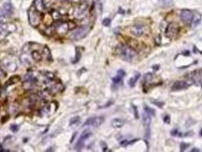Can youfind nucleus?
Instances as JSON below:
<instances>
[{"instance_id": "1", "label": "nucleus", "mask_w": 202, "mask_h": 152, "mask_svg": "<svg viewBox=\"0 0 202 152\" xmlns=\"http://www.w3.org/2000/svg\"><path fill=\"white\" fill-rule=\"evenodd\" d=\"M38 43H26L22 47L21 54H20V61L24 66H32L36 62H40L42 59V51L38 50Z\"/></svg>"}, {"instance_id": "2", "label": "nucleus", "mask_w": 202, "mask_h": 152, "mask_svg": "<svg viewBox=\"0 0 202 152\" xmlns=\"http://www.w3.org/2000/svg\"><path fill=\"white\" fill-rule=\"evenodd\" d=\"M116 52L121 59L127 62H132L137 57L136 51L127 45H119L116 49Z\"/></svg>"}, {"instance_id": "3", "label": "nucleus", "mask_w": 202, "mask_h": 152, "mask_svg": "<svg viewBox=\"0 0 202 152\" xmlns=\"http://www.w3.org/2000/svg\"><path fill=\"white\" fill-rule=\"evenodd\" d=\"M76 26L74 23H71V22H56V23L53 24V27H55V32L58 35H65L70 29H73Z\"/></svg>"}, {"instance_id": "4", "label": "nucleus", "mask_w": 202, "mask_h": 152, "mask_svg": "<svg viewBox=\"0 0 202 152\" xmlns=\"http://www.w3.org/2000/svg\"><path fill=\"white\" fill-rule=\"evenodd\" d=\"M27 15L29 24L33 27H38L41 22V16L39 14V11L35 7H31L27 11Z\"/></svg>"}, {"instance_id": "5", "label": "nucleus", "mask_w": 202, "mask_h": 152, "mask_svg": "<svg viewBox=\"0 0 202 152\" xmlns=\"http://www.w3.org/2000/svg\"><path fill=\"white\" fill-rule=\"evenodd\" d=\"M90 31V28L89 26H82V27H79L77 29H75L72 31V33H71V39L73 40H80L82 39L83 37H85L87 35V34L89 33Z\"/></svg>"}, {"instance_id": "6", "label": "nucleus", "mask_w": 202, "mask_h": 152, "mask_svg": "<svg viewBox=\"0 0 202 152\" xmlns=\"http://www.w3.org/2000/svg\"><path fill=\"white\" fill-rule=\"evenodd\" d=\"M89 6H90V4L86 2H82L80 6L76 8L74 16L77 18V19H82V18L86 17L87 13L89 11Z\"/></svg>"}, {"instance_id": "7", "label": "nucleus", "mask_w": 202, "mask_h": 152, "mask_svg": "<svg viewBox=\"0 0 202 152\" xmlns=\"http://www.w3.org/2000/svg\"><path fill=\"white\" fill-rule=\"evenodd\" d=\"M130 32L135 37H142L148 33V28L144 24H134L130 29Z\"/></svg>"}, {"instance_id": "8", "label": "nucleus", "mask_w": 202, "mask_h": 152, "mask_svg": "<svg viewBox=\"0 0 202 152\" xmlns=\"http://www.w3.org/2000/svg\"><path fill=\"white\" fill-rule=\"evenodd\" d=\"M179 30L180 28L176 24H169L165 31L166 37L168 38H173L175 37H177L179 34Z\"/></svg>"}, {"instance_id": "9", "label": "nucleus", "mask_w": 202, "mask_h": 152, "mask_svg": "<svg viewBox=\"0 0 202 152\" xmlns=\"http://www.w3.org/2000/svg\"><path fill=\"white\" fill-rule=\"evenodd\" d=\"M92 135V133L90 132V131H84L82 133V135H80V137L79 138V140H78V142H77V144H76V146H75V149H76V150H78V151H80V149H82L83 147V146H84V142H85V140H87L88 138L90 137Z\"/></svg>"}, {"instance_id": "10", "label": "nucleus", "mask_w": 202, "mask_h": 152, "mask_svg": "<svg viewBox=\"0 0 202 152\" xmlns=\"http://www.w3.org/2000/svg\"><path fill=\"white\" fill-rule=\"evenodd\" d=\"M104 122V117H94L88 119L86 121L83 123V126H94V127H98Z\"/></svg>"}, {"instance_id": "11", "label": "nucleus", "mask_w": 202, "mask_h": 152, "mask_svg": "<svg viewBox=\"0 0 202 152\" xmlns=\"http://www.w3.org/2000/svg\"><path fill=\"white\" fill-rule=\"evenodd\" d=\"M151 120H152V116L149 113H147L146 111H144V113H143V116H142V124H143V126L145 127V130H146V133H145L146 138L149 137Z\"/></svg>"}, {"instance_id": "12", "label": "nucleus", "mask_w": 202, "mask_h": 152, "mask_svg": "<svg viewBox=\"0 0 202 152\" xmlns=\"http://www.w3.org/2000/svg\"><path fill=\"white\" fill-rule=\"evenodd\" d=\"M181 19L185 24H191L193 19V12L189 10H182L181 11Z\"/></svg>"}, {"instance_id": "13", "label": "nucleus", "mask_w": 202, "mask_h": 152, "mask_svg": "<svg viewBox=\"0 0 202 152\" xmlns=\"http://www.w3.org/2000/svg\"><path fill=\"white\" fill-rule=\"evenodd\" d=\"M10 24H3V23L0 24V38L5 37L6 35H8V34L12 32L13 30L10 29Z\"/></svg>"}, {"instance_id": "14", "label": "nucleus", "mask_w": 202, "mask_h": 152, "mask_svg": "<svg viewBox=\"0 0 202 152\" xmlns=\"http://www.w3.org/2000/svg\"><path fill=\"white\" fill-rule=\"evenodd\" d=\"M188 87H189V85L186 83V81H176L172 85V91L185 90Z\"/></svg>"}, {"instance_id": "15", "label": "nucleus", "mask_w": 202, "mask_h": 152, "mask_svg": "<svg viewBox=\"0 0 202 152\" xmlns=\"http://www.w3.org/2000/svg\"><path fill=\"white\" fill-rule=\"evenodd\" d=\"M201 20H202V15L200 14L199 12H196L195 14H193V19L191 22V24H192V27H196L201 23Z\"/></svg>"}, {"instance_id": "16", "label": "nucleus", "mask_w": 202, "mask_h": 152, "mask_svg": "<svg viewBox=\"0 0 202 152\" xmlns=\"http://www.w3.org/2000/svg\"><path fill=\"white\" fill-rule=\"evenodd\" d=\"M1 10L4 11V13H5V14H6V16H10V15H11V13H12V11H13L12 6H11V4H10V2H6V3H4L3 5H2Z\"/></svg>"}, {"instance_id": "17", "label": "nucleus", "mask_w": 202, "mask_h": 152, "mask_svg": "<svg viewBox=\"0 0 202 152\" xmlns=\"http://www.w3.org/2000/svg\"><path fill=\"white\" fill-rule=\"evenodd\" d=\"M34 7L37 8L39 12H43L46 10L44 0H34Z\"/></svg>"}, {"instance_id": "18", "label": "nucleus", "mask_w": 202, "mask_h": 152, "mask_svg": "<svg viewBox=\"0 0 202 152\" xmlns=\"http://www.w3.org/2000/svg\"><path fill=\"white\" fill-rule=\"evenodd\" d=\"M124 123H125L124 119L120 118H115L111 120V126L113 128H121L124 126Z\"/></svg>"}, {"instance_id": "19", "label": "nucleus", "mask_w": 202, "mask_h": 152, "mask_svg": "<svg viewBox=\"0 0 202 152\" xmlns=\"http://www.w3.org/2000/svg\"><path fill=\"white\" fill-rule=\"evenodd\" d=\"M42 57L45 58L47 61H52L51 51H50V50H49V48L47 46H43L42 47Z\"/></svg>"}, {"instance_id": "20", "label": "nucleus", "mask_w": 202, "mask_h": 152, "mask_svg": "<svg viewBox=\"0 0 202 152\" xmlns=\"http://www.w3.org/2000/svg\"><path fill=\"white\" fill-rule=\"evenodd\" d=\"M123 78L122 77H120V76H116V77H114L113 78H112V83H113V85H112V87L114 86H120V85H122L123 83Z\"/></svg>"}, {"instance_id": "21", "label": "nucleus", "mask_w": 202, "mask_h": 152, "mask_svg": "<svg viewBox=\"0 0 202 152\" xmlns=\"http://www.w3.org/2000/svg\"><path fill=\"white\" fill-rule=\"evenodd\" d=\"M140 75L138 74V73H137L136 75L134 76L133 78H131L129 79V81H128V84H129V86L130 87H135V85H136V83H137V81H138V79L140 78Z\"/></svg>"}, {"instance_id": "22", "label": "nucleus", "mask_w": 202, "mask_h": 152, "mask_svg": "<svg viewBox=\"0 0 202 152\" xmlns=\"http://www.w3.org/2000/svg\"><path fill=\"white\" fill-rule=\"evenodd\" d=\"M20 80H21V78H20L19 76H14V77L10 78V79L8 80V82H7L6 85H5V87L10 86V85H11V84H15V83H17V82H19Z\"/></svg>"}, {"instance_id": "23", "label": "nucleus", "mask_w": 202, "mask_h": 152, "mask_svg": "<svg viewBox=\"0 0 202 152\" xmlns=\"http://www.w3.org/2000/svg\"><path fill=\"white\" fill-rule=\"evenodd\" d=\"M6 67L8 71H10V72H14V71L17 70V65L14 62H10L6 64Z\"/></svg>"}, {"instance_id": "24", "label": "nucleus", "mask_w": 202, "mask_h": 152, "mask_svg": "<svg viewBox=\"0 0 202 152\" xmlns=\"http://www.w3.org/2000/svg\"><path fill=\"white\" fill-rule=\"evenodd\" d=\"M80 57H82V51H80V48L77 47V48H76V55H75L74 60L72 61L73 64H77V62L80 61Z\"/></svg>"}, {"instance_id": "25", "label": "nucleus", "mask_w": 202, "mask_h": 152, "mask_svg": "<svg viewBox=\"0 0 202 152\" xmlns=\"http://www.w3.org/2000/svg\"><path fill=\"white\" fill-rule=\"evenodd\" d=\"M96 10L98 14H101L102 11H103V5H102V2L101 0H96Z\"/></svg>"}, {"instance_id": "26", "label": "nucleus", "mask_w": 202, "mask_h": 152, "mask_svg": "<svg viewBox=\"0 0 202 152\" xmlns=\"http://www.w3.org/2000/svg\"><path fill=\"white\" fill-rule=\"evenodd\" d=\"M80 121V118L79 117V116H77V117H74L70 119L69 121V125L70 126H76V125H78Z\"/></svg>"}, {"instance_id": "27", "label": "nucleus", "mask_w": 202, "mask_h": 152, "mask_svg": "<svg viewBox=\"0 0 202 152\" xmlns=\"http://www.w3.org/2000/svg\"><path fill=\"white\" fill-rule=\"evenodd\" d=\"M52 16V18L55 20H60L61 18L63 17V14H61V12L58 11V10H53Z\"/></svg>"}, {"instance_id": "28", "label": "nucleus", "mask_w": 202, "mask_h": 152, "mask_svg": "<svg viewBox=\"0 0 202 152\" xmlns=\"http://www.w3.org/2000/svg\"><path fill=\"white\" fill-rule=\"evenodd\" d=\"M136 141H138V139H134V140H130V141H128V140H123V141L120 142V145L123 146H127L128 145L133 144V143H135Z\"/></svg>"}, {"instance_id": "29", "label": "nucleus", "mask_w": 202, "mask_h": 152, "mask_svg": "<svg viewBox=\"0 0 202 152\" xmlns=\"http://www.w3.org/2000/svg\"><path fill=\"white\" fill-rule=\"evenodd\" d=\"M110 23H111V21H110V18H106V19L103 20L102 24L104 25V26H110Z\"/></svg>"}, {"instance_id": "30", "label": "nucleus", "mask_w": 202, "mask_h": 152, "mask_svg": "<svg viewBox=\"0 0 202 152\" xmlns=\"http://www.w3.org/2000/svg\"><path fill=\"white\" fill-rule=\"evenodd\" d=\"M188 146H189V144H185V143H181V145H180V150H181V151H185Z\"/></svg>"}, {"instance_id": "31", "label": "nucleus", "mask_w": 202, "mask_h": 152, "mask_svg": "<svg viewBox=\"0 0 202 152\" xmlns=\"http://www.w3.org/2000/svg\"><path fill=\"white\" fill-rule=\"evenodd\" d=\"M144 108H145V111H146L147 113H149L151 116H154L155 113H154V109H152V108H150V107H148V106H145Z\"/></svg>"}, {"instance_id": "32", "label": "nucleus", "mask_w": 202, "mask_h": 152, "mask_svg": "<svg viewBox=\"0 0 202 152\" xmlns=\"http://www.w3.org/2000/svg\"><path fill=\"white\" fill-rule=\"evenodd\" d=\"M152 78V75L151 73H147L145 75V83H148L149 81H151Z\"/></svg>"}, {"instance_id": "33", "label": "nucleus", "mask_w": 202, "mask_h": 152, "mask_svg": "<svg viewBox=\"0 0 202 152\" xmlns=\"http://www.w3.org/2000/svg\"><path fill=\"white\" fill-rule=\"evenodd\" d=\"M5 77H6V72L2 69L1 65H0V79H3Z\"/></svg>"}, {"instance_id": "34", "label": "nucleus", "mask_w": 202, "mask_h": 152, "mask_svg": "<svg viewBox=\"0 0 202 152\" xmlns=\"http://www.w3.org/2000/svg\"><path fill=\"white\" fill-rule=\"evenodd\" d=\"M152 102L154 103V104L156 106H158V107H163V105H164V103L163 102H157V101H154V100H152Z\"/></svg>"}, {"instance_id": "35", "label": "nucleus", "mask_w": 202, "mask_h": 152, "mask_svg": "<svg viewBox=\"0 0 202 152\" xmlns=\"http://www.w3.org/2000/svg\"><path fill=\"white\" fill-rule=\"evenodd\" d=\"M164 122L167 123V124H169V123H170V118H169L168 115L164 116Z\"/></svg>"}, {"instance_id": "36", "label": "nucleus", "mask_w": 202, "mask_h": 152, "mask_svg": "<svg viewBox=\"0 0 202 152\" xmlns=\"http://www.w3.org/2000/svg\"><path fill=\"white\" fill-rule=\"evenodd\" d=\"M117 75H118V76H120V77L124 78V76H125V72H124V71L123 69H120V70H118V71H117Z\"/></svg>"}, {"instance_id": "37", "label": "nucleus", "mask_w": 202, "mask_h": 152, "mask_svg": "<svg viewBox=\"0 0 202 152\" xmlns=\"http://www.w3.org/2000/svg\"><path fill=\"white\" fill-rule=\"evenodd\" d=\"M132 106H133V108H134L135 118H136V119H138V108H137V106H135V105H132Z\"/></svg>"}, {"instance_id": "38", "label": "nucleus", "mask_w": 202, "mask_h": 152, "mask_svg": "<svg viewBox=\"0 0 202 152\" xmlns=\"http://www.w3.org/2000/svg\"><path fill=\"white\" fill-rule=\"evenodd\" d=\"M155 43L157 44V45H160V44H161V37L159 35L155 37Z\"/></svg>"}, {"instance_id": "39", "label": "nucleus", "mask_w": 202, "mask_h": 152, "mask_svg": "<svg viewBox=\"0 0 202 152\" xmlns=\"http://www.w3.org/2000/svg\"><path fill=\"white\" fill-rule=\"evenodd\" d=\"M18 129H19V127H18L16 124H13V125H11V126H10V130H11L12 132H17Z\"/></svg>"}, {"instance_id": "40", "label": "nucleus", "mask_w": 202, "mask_h": 152, "mask_svg": "<svg viewBox=\"0 0 202 152\" xmlns=\"http://www.w3.org/2000/svg\"><path fill=\"white\" fill-rule=\"evenodd\" d=\"M171 135L172 136H178L179 135V132H178L177 129L172 130V131H171Z\"/></svg>"}, {"instance_id": "41", "label": "nucleus", "mask_w": 202, "mask_h": 152, "mask_svg": "<svg viewBox=\"0 0 202 152\" xmlns=\"http://www.w3.org/2000/svg\"><path fill=\"white\" fill-rule=\"evenodd\" d=\"M159 68H160V65H155L152 66V69H154V71L159 70Z\"/></svg>"}, {"instance_id": "42", "label": "nucleus", "mask_w": 202, "mask_h": 152, "mask_svg": "<svg viewBox=\"0 0 202 152\" xmlns=\"http://www.w3.org/2000/svg\"><path fill=\"white\" fill-rule=\"evenodd\" d=\"M69 2H71V3H78V2H80V0H68Z\"/></svg>"}, {"instance_id": "43", "label": "nucleus", "mask_w": 202, "mask_h": 152, "mask_svg": "<svg viewBox=\"0 0 202 152\" xmlns=\"http://www.w3.org/2000/svg\"><path fill=\"white\" fill-rule=\"evenodd\" d=\"M191 151H192V152H199L200 150H199V149H196V147H195V149H193Z\"/></svg>"}, {"instance_id": "44", "label": "nucleus", "mask_w": 202, "mask_h": 152, "mask_svg": "<svg viewBox=\"0 0 202 152\" xmlns=\"http://www.w3.org/2000/svg\"><path fill=\"white\" fill-rule=\"evenodd\" d=\"M76 135H77V133H75L74 135H73V136H72V138H71V141H70L71 143L73 142V140H74V138H75V136H76Z\"/></svg>"}, {"instance_id": "45", "label": "nucleus", "mask_w": 202, "mask_h": 152, "mask_svg": "<svg viewBox=\"0 0 202 152\" xmlns=\"http://www.w3.org/2000/svg\"><path fill=\"white\" fill-rule=\"evenodd\" d=\"M1 151H5V150H4V149H3V147H2V146H1V145H0V152H1Z\"/></svg>"}, {"instance_id": "46", "label": "nucleus", "mask_w": 202, "mask_h": 152, "mask_svg": "<svg viewBox=\"0 0 202 152\" xmlns=\"http://www.w3.org/2000/svg\"><path fill=\"white\" fill-rule=\"evenodd\" d=\"M200 136H202V129L200 130Z\"/></svg>"}]
</instances>
